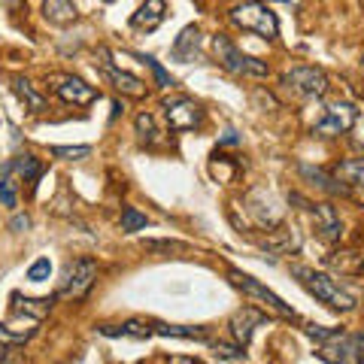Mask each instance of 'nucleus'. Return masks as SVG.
<instances>
[{
  "label": "nucleus",
  "instance_id": "obj_1",
  "mask_svg": "<svg viewBox=\"0 0 364 364\" xmlns=\"http://www.w3.org/2000/svg\"><path fill=\"white\" fill-rule=\"evenodd\" d=\"M291 276H298V282L309 291V295H316L331 309H343V313L355 309V298L334 276H328V273H318L313 267H300V264H295V267H291Z\"/></svg>",
  "mask_w": 364,
  "mask_h": 364
},
{
  "label": "nucleus",
  "instance_id": "obj_2",
  "mask_svg": "<svg viewBox=\"0 0 364 364\" xmlns=\"http://www.w3.org/2000/svg\"><path fill=\"white\" fill-rule=\"evenodd\" d=\"M227 15H231V22L237 27L261 36V40H276L279 36V18L267 4H261V0H243V4L231 6Z\"/></svg>",
  "mask_w": 364,
  "mask_h": 364
},
{
  "label": "nucleus",
  "instance_id": "obj_3",
  "mask_svg": "<svg viewBox=\"0 0 364 364\" xmlns=\"http://www.w3.org/2000/svg\"><path fill=\"white\" fill-rule=\"evenodd\" d=\"M213 52H216V61L222 64L227 73H234V76H267V64L252 58V55H246V52H240L222 34L213 36Z\"/></svg>",
  "mask_w": 364,
  "mask_h": 364
},
{
  "label": "nucleus",
  "instance_id": "obj_4",
  "mask_svg": "<svg viewBox=\"0 0 364 364\" xmlns=\"http://www.w3.org/2000/svg\"><path fill=\"white\" fill-rule=\"evenodd\" d=\"M97 279V264L91 258H76L67 267V276H64V286L58 288V298L64 300H82L91 291Z\"/></svg>",
  "mask_w": 364,
  "mask_h": 364
},
{
  "label": "nucleus",
  "instance_id": "obj_5",
  "mask_svg": "<svg viewBox=\"0 0 364 364\" xmlns=\"http://www.w3.org/2000/svg\"><path fill=\"white\" fill-rule=\"evenodd\" d=\"M164 115H167L170 131H195V127L204 125V109L186 94L164 100Z\"/></svg>",
  "mask_w": 364,
  "mask_h": 364
},
{
  "label": "nucleus",
  "instance_id": "obj_6",
  "mask_svg": "<svg viewBox=\"0 0 364 364\" xmlns=\"http://www.w3.org/2000/svg\"><path fill=\"white\" fill-rule=\"evenodd\" d=\"M282 85L300 97H322L328 91V76L318 67H295L282 76Z\"/></svg>",
  "mask_w": 364,
  "mask_h": 364
},
{
  "label": "nucleus",
  "instance_id": "obj_7",
  "mask_svg": "<svg viewBox=\"0 0 364 364\" xmlns=\"http://www.w3.org/2000/svg\"><path fill=\"white\" fill-rule=\"evenodd\" d=\"M231 279H234V286H237V288H243L249 298L264 300V304H267V307L273 309V313H279L282 318H298V316H295V309H291V307L286 304V300H282V298L276 295V291H270L267 286H261V282H258V279H252L249 273L231 270Z\"/></svg>",
  "mask_w": 364,
  "mask_h": 364
},
{
  "label": "nucleus",
  "instance_id": "obj_8",
  "mask_svg": "<svg viewBox=\"0 0 364 364\" xmlns=\"http://www.w3.org/2000/svg\"><path fill=\"white\" fill-rule=\"evenodd\" d=\"M352 125H355V106L346 104V100H337V104L325 106L322 122H316L313 131L322 136H340L346 131H352Z\"/></svg>",
  "mask_w": 364,
  "mask_h": 364
},
{
  "label": "nucleus",
  "instance_id": "obj_9",
  "mask_svg": "<svg viewBox=\"0 0 364 364\" xmlns=\"http://www.w3.org/2000/svg\"><path fill=\"white\" fill-rule=\"evenodd\" d=\"M55 82V94H58L61 100H67V104L73 106H88L91 100H97V91L94 85H88L85 79H79V76H52Z\"/></svg>",
  "mask_w": 364,
  "mask_h": 364
},
{
  "label": "nucleus",
  "instance_id": "obj_10",
  "mask_svg": "<svg viewBox=\"0 0 364 364\" xmlns=\"http://www.w3.org/2000/svg\"><path fill=\"white\" fill-rule=\"evenodd\" d=\"M267 322V316L261 313V309H255V307H243V309H237L234 318H231V337L237 340V346H249L252 343V334H255V328Z\"/></svg>",
  "mask_w": 364,
  "mask_h": 364
},
{
  "label": "nucleus",
  "instance_id": "obj_11",
  "mask_svg": "<svg viewBox=\"0 0 364 364\" xmlns=\"http://www.w3.org/2000/svg\"><path fill=\"white\" fill-rule=\"evenodd\" d=\"M100 67H104V73L109 76V82L122 91V94H127V97H140V94H146V82L143 79H136L134 73H125V70H118L113 61H106L109 58V52L106 49H100Z\"/></svg>",
  "mask_w": 364,
  "mask_h": 364
},
{
  "label": "nucleus",
  "instance_id": "obj_12",
  "mask_svg": "<svg viewBox=\"0 0 364 364\" xmlns=\"http://www.w3.org/2000/svg\"><path fill=\"white\" fill-rule=\"evenodd\" d=\"M36 325H40V318H31V316H22L18 322H0V343L24 346L36 334Z\"/></svg>",
  "mask_w": 364,
  "mask_h": 364
},
{
  "label": "nucleus",
  "instance_id": "obj_13",
  "mask_svg": "<svg viewBox=\"0 0 364 364\" xmlns=\"http://www.w3.org/2000/svg\"><path fill=\"white\" fill-rule=\"evenodd\" d=\"M309 213H313V218H316V227L322 231V237L325 240H340L343 237V222H340V216H337V209L331 206V204H309Z\"/></svg>",
  "mask_w": 364,
  "mask_h": 364
},
{
  "label": "nucleus",
  "instance_id": "obj_14",
  "mask_svg": "<svg viewBox=\"0 0 364 364\" xmlns=\"http://www.w3.org/2000/svg\"><path fill=\"white\" fill-rule=\"evenodd\" d=\"M164 9H167V4L164 0H143L140 9L131 15V27L134 31H155L161 22H164Z\"/></svg>",
  "mask_w": 364,
  "mask_h": 364
},
{
  "label": "nucleus",
  "instance_id": "obj_15",
  "mask_svg": "<svg viewBox=\"0 0 364 364\" xmlns=\"http://www.w3.org/2000/svg\"><path fill=\"white\" fill-rule=\"evenodd\" d=\"M200 27L197 24H188V27H182V34L176 36V43H173V58L182 61V64H188V61H195L197 55H200Z\"/></svg>",
  "mask_w": 364,
  "mask_h": 364
},
{
  "label": "nucleus",
  "instance_id": "obj_16",
  "mask_svg": "<svg viewBox=\"0 0 364 364\" xmlns=\"http://www.w3.org/2000/svg\"><path fill=\"white\" fill-rule=\"evenodd\" d=\"M55 300H58V295H52V298H22L15 291L13 295V309L15 313H22V316H31V318H43V316H49V309L55 307Z\"/></svg>",
  "mask_w": 364,
  "mask_h": 364
},
{
  "label": "nucleus",
  "instance_id": "obj_17",
  "mask_svg": "<svg viewBox=\"0 0 364 364\" xmlns=\"http://www.w3.org/2000/svg\"><path fill=\"white\" fill-rule=\"evenodd\" d=\"M97 334L104 337H134V340H146V337L155 334L152 325L143 322H125V325H97Z\"/></svg>",
  "mask_w": 364,
  "mask_h": 364
},
{
  "label": "nucleus",
  "instance_id": "obj_18",
  "mask_svg": "<svg viewBox=\"0 0 364 364\" xmlns=\"http://www.w3.org/2000/svg\"><path fill=\"white\" fill-rule=\"evenodd\" d=\"M4 170H9V173H18L24 182H34V179H40L43 176V164L34 158V155H18V158H13V161H6L4 164Z\"/></svg>",
  "mask_w": 364,
  "mask_h": 364
},
{
  "label": "nucleus",
  "instance_id": "obj_19",
  "mask_svg": "<svg viewBox=\"0 0 364 364\" xmlns=\"http://www.w3.org/2000/svg\"><path fill=\"white\" fill-rule=\"evenodd\" d=\"M43 9H46V18H49L52 24H70L76 22V6H73V0H43Z\"/></svg>",
  "mask_w": 364,
  "mask_h": 364
},
{
  "label": "nucleus",
  "instance_id": "obj_20",
  "mask_svg": "<svg viewBox=\"0 0 364 364\" xmlns=\"http://www.w3.org/2000/svg\"><path fill=\"white\" fill-rule=\"evenodd\" d=\"M300 173H304L307 179H313L318 188L328 191V195H349V188H346L343 182H337L334 176H328L325 170H316V167H309V164H300Z\"/></svg>",
  "mask_w": 364,
  "mask_h": 364
},
{
  "label": "nucleus",
  "instance_id": "obj_21",
  "mask_svg": "<svg viewBox=\"0 0 364 364\" xmlns=\"http://www.w3.org/2000/svg\"><path fill=\"white\" fill-rule=\"evenodd\" d=\"M155 334L161 337H176V340H197V343H206V334L200 328H188V325H164V322H155Z\"/></svg>",
  "mask_w": 364,
  "mask_h": 364
},
{
  "label": "nucleus",
  "instance_id": "obj_22",
  "mask_svg": "<svg viewBox=\"0 0 364 364\" xmlns=\"http://www.w3.org/2000/svg\"><path fill=\"white\" fill-rule=\"evenodd\" d=\"M13 91H15V94L24 100L27 106L34 109V113H43V109H46V100H43V94H36V91L31 88V82H27L24 76H13Z\"/></svg>",
  "mask_w": 364,
  "mask_h": 364
},
{
  "label": "nucleus",
  "instance_id": "obj_23",
  "mask_svg": "<svg viewBox=\"0 0 364 364\" xmlns=\"http://www.w3.org/2000/svg\"><path fill=\"white\" fill-rule=\"evenodd\" d=\"M134 127H136V136H140L143 143H158V127H155V118L149 113H140L134 118Z\"/></svg>",
  "mask_w": 364,
  "mask_h": 364
},
{
  "label": "nucleus",
  "instance_id": "obj_24",
  "mask_svg": "<svg viewBox=\"0 0 364 364\" xmlns=\"http://www.w3.org/2000/svg\"><path fill=\"white\" fill-rule=\"evenodd\" d=\"M15 204H18L15 179L9 170H4V176H0V206H15Z\"/></svg>",
  "mask_w": 364,
  "mask_h": 364
},
{
  "label": "nucleus",
  "instance_id": "obj_25",
  "mask_svg": "<svg viewBox=\"0 0 364 364\" xmlns=\"http://www.w3.org/2000/svg\"><path fill=\"white\" fill-rule=\"evenodd\" d=\"M300 246V237L295 234V227H286L282 231V240H264V249H270V252H291V249H298Z\"/></svg>",
  "mask_w": 364,
  "mask_h": 364
},
{
  "label": "nucleus",
  "instance_id": "obj_26",
  "mask_svg": "<svg viewBox=\"0 0 364 364\" xmlns=\"http://www.w3.org/2000/svg\"><path fill=\"white\" fill-rule=\"evenodd\" d=\"M146 225H149V218H146L140 209L127 206L125 213H122V231H125V234H136V231H143Z\"/></svg>",
  "mask_w": 364,
  "mask_h": 364
},
{
  "label": "nucleus",
  "instance_id": "obj_27",
  "mask_svg": "<svg viewBox=\"0 0 364 364\" xmlns=\"http://www.w3.org/2000/svg\"><path fill=\"white\" fill-rule=\"evenodd\" d=\"M49 152L55 158H64V161H82L91 155V146H52Z\"/></svg>",
  "mask_w": 364,
  "mask_h": 364
},
{
  "label": "nucleus",
  "instance_id": "obj_28",
  "mask_svg": "<svg viewBox=\"0 0 364 364\" xmlns=\"http://www.w3.org/2000/svg\"><path fill=\"white\" fill-rule=\"evenodd\" d=\"M136 58H140V61L146 64V67H149V70L155 73V79H158V85H161V88H173V85H176V79H173V76H170V73H167V70H164V67H161V64H158V61H155V58H152V55H136Z\"/></svg>",
  "mask_w": 364,
  "mask_h": 364
},
{
  "label": "nucleus",
  "instance_id": "obj_29",
  "mask_svg": "<svg viewBox=\"0 0 364 364\" xmlns=\"http://www.w3.org/2000/svg\"><path fill=\"white\" fill-rule=\"evenodd\" d=\"M307 334L318 343H334V340H340V337H346L343 328H322V325H307Z\"/></svg>",
  "mask_w": 364,
  "mask_h": 364
},
{
  "label": "nucleus",
  "instance_id": "obj_30",
  "mask_svg": "<svg viewBox=\"0 0 364 364\" xmlns=\"http://www.w3.org/2000/svg\"><path fill=\"white\" fill-rule=\"evenodd\" d=\"M52 276V261L49 258H36L31 267H27V279L31 282H46Z\"/></svg>",
  "mask_w": 364,
  "mask_h": 364
},
{
  "label": "nucleus",
  "instance_id": "obj_31",
  "mask_svg": "<svg viewBox=\"0 0 364 364\" xmlns=\"http://www.w3.org/2000/svg\"><path fill=\"white\" fill-rule=\"evenodd\" d=\"M213 352L218 355V358H227V361H243V358H246L243 346H227V343H213Z\"/></svg>",
  "mask_w": 364,
  "mask_h": 364
},
{
  "label": "nucleus",
  "instance_id": "obj_32",
  "mask_svg": "<svg viewBox=\"0 0 364 364\" xmlns=\"http://www.w3.org/2000/svg\"><path fill=\"white\" fill-rule=\"evenodd\" d=\"M340 173L346 179H352V182H358V186H364V161H349V164H343Z\"/></svg>",
  "mask_w": 364,
  "mask_h": 364
},
{
  "label": "nucleus",
  "instance_id": "obj_33",
  "mask_svg": "<svg viewBox=\"0 0 364 364\" xmlns=\"http://www.w3.org/2000/svg\"><path fill=\"white\" fill-rule=\"evenodd\" d=\"M218 143H222V146H234V143H240V134H237V131H227Z\"/></svg>",
  "mask_w": 364,
  "mask_h": 364
},
{
  "label": "nucleus",
  "instance_id": "obj_34",
  "mask_svg": "<svg viewBox=\"0 0 364 364\" xmlns=\"http://www.w3.org/2000/svg\"><path fill=\"white\" fill-rule=\"evenodd\" d=\"M27 225H31V222H27V216H15V218H13V227H15V231H22V227H27Z\"/></svg>",
  "mask_w": 364,
  "mask_h": 364
},
{
  "label": "nucleus",
  "instance_id": "obj_35",
  "mask_svg": "<svg viewBox=\"0 0 364 364\" xmlns=\"http://www.w3.org/2000/svg\"><path fill=\"white\" fill-rule=\"evenodd\" d=\"M352 340H355V343H358L361 349H364V331H361V334H352Z\"/></svg>",
  "mask_w": 364,
  "mask_h": 364
},
{
  "label": "nucleus",
  "instance_id": "obj_36",
  "mask_svg": "<svg viewBox=\"0 0 364 364\" xmlns=\"http://www.w3.org/2000/svg\"><path fill=\"white\" fill-rule=\"evenodd\" d=\"M106 4H113V0H106Z\"/></svg>",
  "mask_w": 364,
  "mask_h": 364
}]
</instances>
